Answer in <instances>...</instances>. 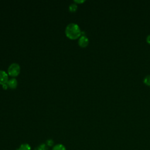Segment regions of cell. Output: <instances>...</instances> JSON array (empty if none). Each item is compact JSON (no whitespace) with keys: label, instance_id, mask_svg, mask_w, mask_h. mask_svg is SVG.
<instances>
[{"label":"cell","instance_id":"1","mask_svg":"<svg viewBox=\"0 0 150 150\" xmlns=\"http://www.w3.org/2000/svg\"><path fill=\"white\" fill-rule=\"evenodd\" d=\"M81 30L78 25L74 23H70L67 25L65 29L66 36L71 40H76L80 37Z\"/></svg>","mask_w":150,"mask_h":150},{"label":"cell","instance_id":"2","mask_svg":"<svg viewBox=\"0 0 150 150\" xmlns=\"http://www.w3.org/2000/svg\"><path fill=\"white\" fill-rule=\"evenodd\" d=\"M8 74L11 77H17L21 72V67L18 63H13L8 68Z\"/></svg>","mask_w":150,"mask_h":150},{"label":"cell","instance_id":"3","mask_svg":"<svg viewBox=\"0 0 150 150\" xmlns=\"http://www.w3.org/2000/svg\"><path fill=\"white\" fill-rule=\"evenodd\" d=\"M8 81V74L4 70H0V85L4 86Z\"/></svg>","mask_w":150,"mask_h":150},{"label":"cell","instance_id":"4","mask_svg":"<svg viewBox=\"0 0 150 150\" xmlns=\"http://www.w3.org/2000/svg\"><path fill=\"white\" fill-rule=\"evenodd\" d=\"M89 43L88 39L86 36H81L78 40V44L81 47H86Z\"/></svg>","mask_w":150,"mask_h":150},{"label":"cell","instance_id":"5","mask_svg":"<svg viewBox=\"0 0 150 150\" xmlns=\"http://www.w3.org/2000/svg\"><path fill=\"white\" fill-rule=\"evenodd\" d=\"M6 84L8 87H9L11 89H15L16 88V87L18 86V81L15 78H12V79L8 80V81Z\"/></svg>","mask_w":150,"mask_h":150},{"label":"cell","instance_id":"6","mask_svg":"<svg viewBox=\"0 0 150 150\" xmlns=\"http://www.w3.org/2000/svg\"><path fill=\"white\" fill-rule=\"evenodd\" d=\"M16 150H31V146L28 144H22Z\"/></svg>","mask_w":150,"mask_h":150},{"label":"cell","instance_id":"7","mask_svg":"<svg viewBox=\"0 0 150 150\" xmlns=\"http://www.w3.org/2000/svg\"><path fill=\"white\" fill-rule=\"evenodd\" d=\"M52 150H66V148L63 144H58L53 146Z\"/></svg>","mask_w":150,"mask_h":150},{"label":"cell","instance_id":"8","mask_svg":"<svg viewBox=\"0 0 150 150\" xmlns=\"http://www.w3.org/2000/svg\"><path fill=\"white\" fill-rule=\"evenodd\" d=\"M35 150H48V146L46 144H41L38 145Z\"/></svg>","mask_w":150,"mask_h":150},{"label":"cell","instance_id":"9","mask_svg":"<svg viewBox=\"0 0 150 150\" xmlns=\"http://www.w3.org/2000/svg\"><path fill=\"white\" fill-rule=\"evenodd\" d=\"M69 11L70 12H74L77 10V5L76 4H71L69 6Z\"/></svg>","mask_w":150,"mask_h":150},{"label":"cell","instance_id":"10","mask_svg":"<svg viewBox=\"0 0 150 150\" xmlns=\"http://www.w3.org/2000/svg\"><path fill=\"white\" fill-rule=\"evenodd\" d=\"M144 83L147 86H150V75H147L144 79Z\"/></svg>","mask_w":150,"mask_h":150},{"label":"cell","instance_id":"11","mask_svg":"<svg viewBox=\"0 0 150 150\" xmlns=\"http://www.w3.org/2000/svg\"><path fill=\"white\" fill-rule=\"evenodd\" d=\"M53 144H54V142H53V141L52 139H47V140L46 141V144L47 145V146H52V145H53Z\"/></svg>","mask_w":150,"mask_h":150},{"label":"cell","instance_id":"12","mask_svg":"<svg viewBox=\"0 0 150 150\" xmlns=\"http://www.w3.org/2000/svg\"><path fill=\"white\" fill-rule=\"evenodd\" d=\"M146 42H147L149 44H150V35H149L147 36V37H146Z\"/></svg>","mask_w":150,"mask_h":150},{"label":"cell","instance_id":"13","mask_svg":"<svg viewBox=\"0 0 150 150\" xmlns=\"http://www.w3.org/2000/svg\"><path fill=\"white\" fill-rule=\"evenodd\" d=\"M74 2H76V3H77V4H80V3H83V2H84V1H74Z\"/></svg>","mask_w":150,"mask_h":150}]
</instances>
